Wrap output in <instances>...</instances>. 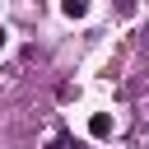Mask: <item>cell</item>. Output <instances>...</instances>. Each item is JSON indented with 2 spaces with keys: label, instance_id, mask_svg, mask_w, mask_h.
Here are the masks:
<instances>
[{
  "label": "cell",
  "instance_id": "cell-1",
  "mask_svg": "<svg viewBox=\"0 0 149 149\" xmlns=\"http://www.w3.org/2000/svg\"><path fill=\"white\" fill-rule=\"evenodd\" d=\"M112 130H116V121H112L107 112H93V116H88V135H93V140H107Z\"/></svg>",
  "mask_w": 149,
  "mask_h": 149
},
{
  "label": "cell",
  "instance_id": "cell-2",
  "mask_svg": "<svg viewBox=\"0 0 149 149\" xmlns=\"http://www.w3.org/2000/svg\"><path fill=\"white\" fill-rule=\"evenodd\" d=\"M65 19H88V0H61Z\"/></svg>",
  "mask_w": 149,
  "mask_h": 149
},
{
  "label": "cell",
  "instance_id": "cell-3",
  "mask_svg": "<svg viewBox=\"0 0 149 149\" xmlns=\"http://www.w3.org/2000/svg\"><path fill=\"white\" fill-rule=\"evenodd\" d=\"M112 5H116V14H121V19H130V14H135V0H112Z\"/></svg>",
  "mask_w": 149,
  "mask_h": 149
},
{
  "label": "cell",
  "instance_id": "cell-4",
  "mask_svg": "<svg viewBox=\"0 0 149 149\" xmlns=\"http://www.w3.org/2000/svg\"><path fill=\"white\" fill-rule=\"evenodd\" d=\"M0 47H5V28H0Z\"/></svg>",
  "mask_w": 149,
  "mask_h": 149
}]
</instances>
